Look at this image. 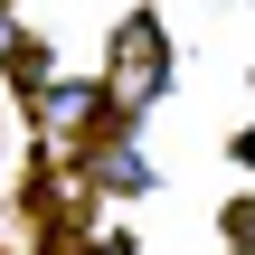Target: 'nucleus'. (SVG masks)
<instances>
[{
    "mask_svg": "<svg viewBox=\"0 0 255 255\" xmlns=\"http://www.w3.org/2000/svg\"><path fill=\"white\" fill-rule=\"evenodd\" d=\"M161 66H170V38H161L151 19H123V38H114V104L161 95Z\"/></svg>",
    "mask_w": 255,
    "mask_h": 255,
    "instance_id": "f257e3e1",
    "label": "nucleus"
},
{
    "mask_svg": "<svg viewBox=\"0 0 255 255\" xmlns=\"http://www.w3.org/2000/svg\"><path fill=\"white\" fill-rule=\"evenodd\" d=\"M95 114H104V95H95V85H38V123H47V142L85 132Z\"/></svg>",
    "mask_w": 255,
    "mask_h": 255,
    "instance_id": "f03ea898",
    "label": "nucleus"
},
{
    "mask_svg": "<svg viewBox=\"0 0 255 255\" xmlns=\"http://www.w3.org/2000/svg\"><path fill=\"white\" fill-rule=\"evenodd\" d=\"M237 161H246V170H255V132H246V142H237Z\"/></svg>",
    "mask_w": 255,
    "mask_h": 255,
    "instance_id": "7ed1b4c3",
    "label": "nucleus"
}]
</instances>
